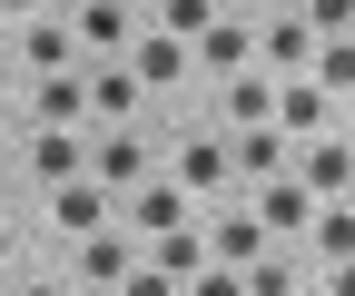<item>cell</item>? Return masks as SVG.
Returning <instances> with one entry per match:
<instances>
[{"label": "cell", "instance_id": "6da1fadb", "mask_svg": "<svg viewBox=\"0 0 355 296\" xmlns=\"http://www.w3.org/2000/svg\"><path fill=\"white\" fill-rule=\"evenodd\" d=\"M316 20H306V10H277V30H266L257 40V69H277V79H296V69H316Z\"/></svg>", "mask_w": 355, "mask_h": 296}, {"label": "cell", "instance_id": "7a4b0ae2", "mask_svg": "<svg viewBox=\"0 0 355 296\" xmlns=\"http://www.w3.org/2000/svg\"><path fill=\"white\" fill-rule=\"evenodd\" d=\"M89 178H99L109 198H139V188H148V158H139V139H128V129H119V139H99V148H89Z\"/></svg>", "mask_w": 355, "mask_h": 296}, {"label": "cell", "instance_id": "3957f363", "mask_svg": "<svg viewBox=\"0 0 355 296\" xmlns=\"http://www.w3.org/2000/svg\"><path fill=\"white\" fill-rule=\"evenodd\" d=\"M69 30H79V50H99V60H128V50H139V40H128V0H89Z\"/></svg>", "mask_w": 355, "mask_h": 296}, {"label": "cell", "instance_id": "277c9868", "mask_svg": "<svg viewBox=\"0 0 355 296\" xmlns=\"http://www.w3.org/2000/svg\"><path fill=\"white\" fill-rule=\"evenodd\" d=\"M30 168H40V198H50V188H79V168H89V148H79L69 129H40V139H30Z\"/></svg>", "mask_w": 355, "mask_h": 296}, {"label": "cell", "instance_id": "5b68a950", "mask_svg": "<svg viewBox=\"0 0 355 296\" xmlns=\"http://www.w3.org/2000/svg\"><path fill=\"white\" fill-rule=\"evenodd\" d=\"M277 89H286L277 69H247V79H227V119H237V129H277Z\"/></svg>", "mask_w": 355, "mask_h": 296}, {"label": "cell", "instance_id": "8992f818", "mask_svg": "<svg viewBox=\"0 0 355 296\" xmlns=\"http://www.w3.org/2000/svg\"><path fill=\"white\" fill-rule=\"evenodd\" d=\"M227 178H237V148H217V139H188V148H178V188H188V198L227 188Z\"/></svg>", "mask_w": 355, "mask_h": 296}, {"label": "cell", "instance_id": "52a82bcc", "mask_svg": "<svg viewBox=\"0 0 355 296\" xmlns=\"http://www.w3.org/2000/svg\"><path fill=\"white\" fill-rule=\"evenodd\" d=\"M128 69H139V79H148V89H168V79H188L198 60H188V40H178V30H148V40H139V50H128Z\"/></svg>", "mask_w": 355, "mask_h": 296}, {"label": "cell", "instance_id": "ba28073f", "mask_svg": "<svg viewBox=\"0 0 355 296\" xmlns=\"http://www.w3.org/2000/svg\"><path fill=\"white\" fill-rule=\"evenodd\" d=\"M198 69H207V79H247V69H257V40H247L237 20H217V30L198 40Z\"/></svg>", "mask_w": 355, "mask_h": 296}, {"label": "cell", "instance_id": "9c48e42d", "mask_svg": "<svg viewBox=\"0 0 355 296\" xmlns=\"http://www.w3.org/2000/svg\"><path fill=\"white\" fill-rule=\"evenodd\" d=\"M50 227L99 237V227H109V188H99V178H89V188H50Z\"/></svg>", "mask_w": 355, "mask_h": 296}, {"label": "cell", "instance_id": "30bf717a", "mask_svg": "<svg viewBox=\"0 0 355 296\" xmlns=\"http://www.w3.org/2000/svg\"><path fill=\"white\" fill-rule=\"evenodd\" d=\"M79 277H89V286H128V277H139V257H128V237H119V227L79 237Z\"/></svg>", "mask_w": 355, "mask_h": 296}, {"label": "cell", "instance_id": "8fae6325", "mask_svg": "<svg viewBox=\"0 0 355 296\" xmlns=\"http://www.w3.org/2000/svg\"><path fill=\"white\" fill-rule=\"evenodd\" d=\"M139 89H148V79L128 69V60H99V69H89V109H99V119H128V109H139Z\"/></svg>", "mask_w": 355, "mask_h": 296}, {"label": "cell", "instance_id": "7c38bea8", "mask_svg": "<svg viewBox=\"0 0 355 296\" xmlns=\"http://www.w3.org/2000/svg\"><path fill=\"white\" fill-rule=\"evenodd\" d=\"M119 227H139V237H168V227H188V188H139Z\"/></svg>", "mask_w": 355, "mask_h": 296}, {"label": "cell", "instance_id": "4fadbf2b", "mask_svg": "<svg viewBox=\"0 0 355 296\" xmlns=\"http://www.w3.org/2000/svg\"><path fill=\"white\" fill-rule=\"evenodd\" d=\"M148 247H158V257H148V267H168L178 286H198V277H207V257H217V247H207L198 227H168V237H148Z\"/></svg>", "mask_w": 355, "mask_h": 296}, {"label": "cell", "instance_id": "5bb4252c", "mask_svg": "<svg viewBox=\"0 0 355 296\" xmlns=\"http://www.w3.org/2000/svg\"><path fill=\"white\" fill-rule=\"evenodd\" d=\"M266 237H277L266 218H217V227H207V247H217V267H257V257H266Z\"/></svg>", "mask_w": 355, "mask_h": 296}, {"label": "cell", "instance_id": "9a60e30c", "mask_svg": "<svg viewBox=\"0 0 355 296\" xmlns=\"http://www.w3.org/2000/svg\"><path fill=\"white\" fill-rule=\"evenodd\" d=\"M20 60H30L40 79H60V69H79V30H60V20H40V30L20 40Z\"/></svg>", "mask_w": 355, "mask_h": 296}, {"label": "cell", "instance_id": "2e32d148", "mask_svg": "<svg viewBox=\"0 0 355 296\" xmlns=\"http://www.w3.org/2000/svg\"><path fill=\"white\" fill-rule=\"evenodd\" d=\"M79 109H89V79H79V69H60V79H40V129H69Z\"/></svg>", "mask_w": 355, "mask_h": 296}, {"label": "cell", "instance_id": "e0dca14e", "mask_svg": "<svg viewBox=\"0 0 355 296\" xmlns=\"http://www.w3.org/2000/svg\"><path fill=\"white\" fill-rule=\"evenodd\" d=\"M306 207H316V188H306V178H266L257 218H266V227H306Z\"/></svg>", "mask_w": 355, "mask_h": 296}, {"label": "cell", "instance_id": "ac0fdd59", "mask_svg": "<svg viewBox=\"0 0 355 296\" xmlns=\"http://www.w3.org/2000/svg\"><path fill=\"white\" fill-rule=\"evenodd\" d=\"M316 119H326V89H316V79H286V89H277V129H316Z\"/></svg>", "mask_w": 355, "mask_h": 296}, {"label": "cell", "instance_id": "d6986e66", "mask_svg": "<svg viewBox=\"0 0 355 296\" xmlns=\"http://www.w3.org/2000/svg\"><path fill=\"white\" fill-rule=\"evenodd\" d=\"M296 178L316 188V198H336V188H355V158H345V148H306V168H296Z\"/></svg>", "mask_w": 355, "mask_h": 296}, {"label": "cell", "instance_id": "ffe728a7", "mask_svg": "<svg viewBox=\"0 0 355 296\" xmlns=\"http://www.w3.org/2000/svg\"><path fill=\"white\" fill-rule=\"evenodd\" d=\"M237 168H247V178H277V168H286V139L277 129H237Z\"/></svg>", "mask_w": 355, "mask_h": 296}, {"label": "cell", "instance_id": "44dd1931", "mask_svg": "<svg viewBox=\"0 0 355 296\" xmlns=\"http://www.w3.org/2000/svg\"><path fill=\"white\" fill-rule=\"evenodd\" d=\"M158 30H178V40H207V30H217V0H158Z\"/></svg>", "mask_w": 355, "mask_h": 296}, {"label": "cell", "instance_id": "7402d4cb", "mask_svg": "<svg viewBox=\"0 0 355 296\" xmlns=\"http://www.w3.org/2000/svg\"><path fill=\"white\" fill-rule=\"evenodd\" d=\"M316 89H326V99L355 89V40H326V50H316Z\"/></svg>", "mask_w": 355, "mask_h": 296}, {"label": "cell", "instance_id": "603a6c76", "mask_svg": "<svg viewBox=\"0 0 355 296\" xmlns=\"http://www.w3.org/2000/svg\"><path fill=\"white\" fill-rule=\"evenodd\" d=\"M316 247H326L336 267L355 257V198H345V207H326V218H316Z\"/></svg>", "mask_w": 355, "mask_h": 296}, {"label": "cell", "instance_id": "cb8c5ba5", "mask_svg": "<svg viewBox=\"0 0 355 296\" xmlns=\"http://www.w3.org/2000/svg\"><path fill=\"white\" fill-rule=\"evenodd\" d=\"M247 296H296V277H286V257H257V267H247Z\"/></svg>", "mask_w": 355, "mask_h": 296}, {"label": "cell", "instance_id": "d4e9b609", "mask_svg": "<svg viewBox=\"0 0 355 296\" xmlns=\"http://www.w3.org/2000/svg\"><path fill=\"white\" fill-rule=\"evenodd\" d=\"M188 296H247V267H207V277H198Z\"/></svg>", "mask_w": 355, "mask_h": 296}, {"label": "cell", "instance_id": "484cf974", "mask_svg": "<svg viewBox=\"0 0 355 296\" xmlns=\"http://www.w3.org/2000/svg\"><path fill=\"white\" fill-rule=\"evenodd\" d=\"M119 296H188V286H178L168 267H139V277H128V286H119Z\"/></svg>", "mask_w": 355, "mask_h": 296}, {"label": "cell", "instance_id": "4316f807", "mask_svg": "<svg viewBox=\"0 0 355 296\" xmlns=\"http://www.w3.org/2000/svg\"><path fill=\"white\" fill-rule=\"evenodd\" d=\"M336 296H355V257H345V267H336Z\"/></svg>", "mask_w": 355, "mask_h": 296}, {"label": "cell", "instance_id": "83f0119b", "mask_svg": "<svg viewBox=\"0 0 355 296\" xmlns=\"http://www.w3.org/2000/svg\"><path fill=\"white\" fill-rule=\"evenodd\" d=\"M20 296H60V286H20Z\"/></svg>", "mask_w": 355, "mask_h": 296}, {"label": "cell", "instance_id": "f1b7e54d", "mask_svg": "<svg viewBox=\"0 0 355 296\" xmlns=\"http://www.w3.org/2000/svg\"><path fill=\"white\" fill-rule=\"evenodd\" d=\"M10 10H30V0H10Z\"/></svg>", "mask_w": 355, "mask_h": 296}, {"label": "cell", "instance_id": "f546056e", "mask_svg": "<svg viewBox=\"0 0 355 296\" xmlns=\"http://www.w3.org/2000/svg\"><path fill=\"white\" fill-rule=\"evenodd\" d=\"M277 10H286V0H277Z\"/></svg>", "mask_w": 355, "mask_h": 296}]
</instances>
